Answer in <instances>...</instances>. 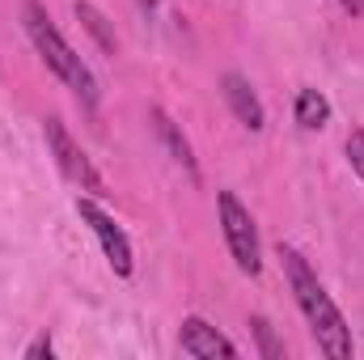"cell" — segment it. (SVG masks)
Masks as SVG:
<instances>
[{"label":"cell","mask_w":364,"mask_h":360,"mask_svg":"<svg viewBox=\"0 0 364 360\" xmlns=\"http://www.w3.org/2000/svg\"><path fill=\"white\" fill-rule=\"evenodd\" d=\"M77 212H81V221L93 229V238L102 242V255H106V263L114 268V275H132V268H136V259H132V242H127V233L114 225V216L102 212L93 199H77Z\"/></svg>","instance_id":"cell-5"},{"label":"cell","mask_w":364,"mask_h":360,"mask_svg":"<svg viewBox=\"0 0 364 360\" xmlns=\"http://www.w3.org/2000/svg\"><path fill=\"white\" fill-rule=\"evenodd\" d=\"M51 352H55V348H51V339H38V344H30V352H26V356L38 360V356H51Z\"/></svg>","instance_id":"cell-13"},{"label":"cell","mask_w":364,"mask_h":360,"mask_svg":"<svg viewBox=\"0 0 364 360\" xmlns=\"http://www.w3.org/2000/svg\"><path fill=\"white\" fill-rule=\"evenodd\" d=\"M153 123H157V132H161L166 149L174 153V162H178V166L186 170V174H191V179H199V170H195V157H191V144H186V136H182L178 127L170 123V115H166V110H157V115H153Z\"/></svg>","instance_id":"cell-8"},{"label":"cell","mask_w":364,"mask_h":360,"mask_svg":"<svg viewBox=\"0 0 364 360\" xmlns=\"http://www.w3.org/2000/svg\"><path fill=\"white\" fill-rule=\"evenodd\" d=\"M21 26H26V34H30V43L38 47V55L47 60V68L68 85V90L77 93L85 106H97V81H93L90 64L64 43V34L51 26V17H47V9L38 4V0H26L21 4Z\"/></svg>","instance_id":"cell-2"},{"label":"cell","mask_w":364,"mask_h":360,"mask_svg":"<svg viewBox=\"0 0 364 360\" xmlns=\"http://www.w3.org/2000/svg\"><path fill=\"white\" fill-rule=\"evenodd\" d=\"M77 17L85 21V30H90L93 38H97V47H102L106 55H114V47H119V43H114V34H110L106 17H102V13H97L93 4H85V0H77Z\"/></svg>","instance_id":"cell-10"},{"label":"cell","mask_w":364,"mask_h":360,"mask_svg":"<svg viewBox=\"0 0 364 360\" xmlns=\"http://www.w3.org/2000/svg\"><path fill=\"white\" fill-rule=\"evenodd\" d=\"M326 119H331V102H326L322 93L318 90H301L296 93V123H301L305 132L326 127Z\"/></svg>","instance_id":"cell-9"},{"label":"cell","mask_w":364,"mask_h":360,"mask_svg":"<svg viewBox=\"0 0 364 360\" xmlns=\"http://www.w3.org/2000/svg\"><path fill=\"white\" fill-rule=\"evenodd\" d=\"M220 90H225V102H229V110L237 115V123H242V127H250V132H263V123H267V115H263V102H259V93L250 90V81H246L242 73H225Z\"/></svg>","instance_id":"cell-7"},{"label":"cell","mask_w":364,"mask_h":360,"mask_svg":"<svg viewBox=\"0 0 364 360\" xmlns=\"http://www.w3.org/2000/svg\"><path fill=\"white\" fill-rule=\"evenodd\" d=\"M255 335H259V344H263V356H284V348H279V344H275L272 339V327H267V322H263V318H255Z\"/></svg>","instance_id":"cell-12"},{"label":"cell","mask_w":364,"mask_h":360,"mask_svg":"<svg viewBox=\"0 0 364 360\" xmlns=\"http://www.w3.org/2000/svg\"><path fill=\"white\" fill-rule=\"evenodd\" d=\"M178 348L186 352V356H195V360H233L237 356V348L212 327V322H203V318H186L182 322V331H178Z\"/></svg>","instance_id":"cell-6"},{"label":"cell","mask_w":364,"mask_h":360,"mask_svg":"<svg viewBox=\"0 0 364 360\" xmlns=\"http://www.w3.org/2000/svg\"><path fill=\"white\" fill-rule=\"evenodd\" d=\"M216 208H220V229H225V242H229L233 263L246 271V275H259L263 271V246H259L255 216L242 208V199L233 191H220L216 195Z\"/></svg>","instance_id":"cell-3"},{"label":"cell","mask_w":364,"mask_h":360,"mask_svg":"<svg viewBox=\"0 0 364 360\" xmlns=\"http://www.w3.org/2000/svg\"><path fill=\"white\" fill-rule=\"evenodd\" d=\"M343 4V13H352V17H364V0H339Z\"/></svg>","instance_id":"cell-14"},{"label":"cell","mask_w":364,"mask_h":360,"mask_svg":"<svg viewBox=\"0 0 364 360\" xmlns=\"http://www.w3.org/2000/svg\"><path fill=\"white\" fill-rule=\"evenodd\" d=\"M279 259H284L288 284H292V292H296V305H301V314H305V322H309L318 348L335 360H348L352 356V331H348L339 305L331 301V292L322 288V280L314 275V268H309L292 246H279Z\"/></svg>","instance_id":"cell-1"},{"label":"cell","mask_w":364,"mask_h":360,"mask_svg":"<svg viewBox=\"0 0 364 360\" xmlns=\"http://www.w3.org/2000/svg\"><path fill=\"white\" fill-rule=\"evenodd\" d=\"M47 149H51V157H55V166H60V174L68 182H77L81 191H90V195H102L106 191V182H102V174L93 170V162L85 157V149L68 136V127L60 123V119H47Z\"/></svg>","instance_id":"cell-4"},{"label":"cell","mask_w":364,"mask_h":360,"mask_svg":"<svg viewBox=\"0 0 364 360\" xmlns=\"http://www.w3.org/2000/svg\"><path fill=\"white\" fill-rule=\"evenodd\" d=\"M348 162H352V170L364 179V132H352L348 136Z\"/></svg>","instance_id":"cell-11"}]
</instances>
